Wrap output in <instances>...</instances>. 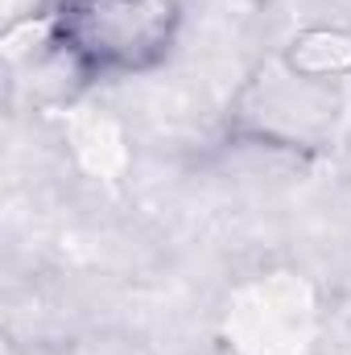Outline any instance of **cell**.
<instances>
[{"mask_svg":"<svg viewBox=\"0 0 351 355\" xmlns=\"http://www.w3.org/2000/svg\"><path fill=\"white\" fill-rule=\"evenodd\" d=\"M178 0H54L46 29L83 79H120L157 67L178 37Z\"/></svg>","mask_w":351,"mask_h":355,"instance_id":"6da1fadb","label":"cell"},{"mask_svg":"<svg viewBox=\"0 0 351 355\" xmlns=\"http://www.w3.org/2000/svg\"><path fill=\"white\" fill-rule=\"evenodd\" d=\"M339 116L335 83L293 71L285 58L261 67L232 107V128L240 141L264 149H310L318 145Z\"/></svg>","mask_w":351,"mask_h":355,"instance_id":"7a4b0ae2","label":"cell"},{"mask_svg":"<svg viewBox=\"0 0 351 355\" xmlns=\"http://www.w3.org/2000/svg\"><path fill=\"white\" fill-rule=\"evenodd\" d=\"M281 58L310 75V79H323V83H339L351 75V29H331V25H318V29H302L285 50Z\"/></svg>","mask_w":351,"mask_h":355,"instance_id":"3957f363","label":"cell"}]
</instances>
